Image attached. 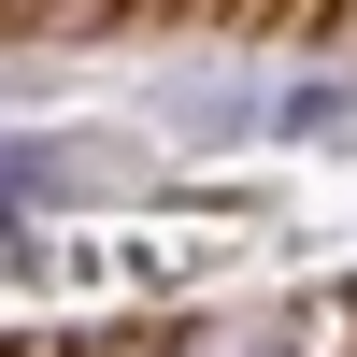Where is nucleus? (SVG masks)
Listing matches in <instances>:
<instances>
[{
	"instance_id": "f257e3e1",
	"label": "nucleus",
	"mask_w": 357,
	"mask_h": 357,
	"mask_svg": "<svg viewBox=\"0 0 357 357\" xmlns=\"http://www.w3.org/2000/svg\"><path fill=\"white\" fill-rule=\"evenodd\" d=\"M257 129L272 143H343L357 129V72H286L272 100H257Z\"/></svg>"
},
{
	"instance_id": "f03ea898",
	"label": "nucleus",
	"mask_w": 357,
	"mask_h": 357,
	"mask_svg": "<svg viewBox=\"0 0 357 357\" xmlns=\"http://www.w3.org/2000/svg\"><path fill=\"white\" fill-rule=\"evenodd\" d=\"M86 172H100V158H86V143H0V243H15V229L43 215L57 186H86Z\"/></svg>"
},
{
	"instance_id": "7ed1b4c3",
	"label": "nucleus",
	"mask_w": 357,
	"mask_h": 357,
	"mask_svg": "<svg viewBox=\"0 0 357 357\" xmlns=\"http://www.w3.org/2000/svg\"><path fill=\"white\" fill-rule=\"evenodd\" d=\"M243 357H301V343H243Z\"/></svg>"
}]
</instances>
